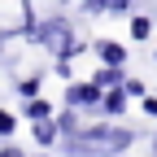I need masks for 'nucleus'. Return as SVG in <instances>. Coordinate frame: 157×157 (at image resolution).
<instances>
[{
  "label": "nucleus",
  "instance_id": "1",
  "mask_svg": "<svg viewBox=\"0 0 157 157\" xmlns=\"http://www.w3.org/2000/svg\"><path fill=\"white\" fill-rule=\"evenodd\" d=\"M131 140H135L131 127H83V131L66 135L61 153H70V157H109V153L131 148Z\"/></svg>",
  "mask_w": 157,
  "mask_h": 157
},
{
  "label": "nucleus",
  "instance_id": "2",
  "mask_svg": "<svg viewBox=\"0 0 157 157\" xmlns=\"http://www.w3.org/2000/svg\"><path fill=\"white\" fill-rule=\"evenodd\" d=\"M31 35L39 39V44H48V48H61L66 39H70V22H66V17H52V22H44V26H35Z\"/></svg>",
  "mask_w": 157,
  "mask_h": 157
},
{
  "label": "nucleus",
  "instance_id": "3",
  "mask_svg": "<svg viewBox=\"0 0 157 157\" xmlns=\"http://www.w3.org/2000/svg\"><path fill=\"white\" fill-rule=\"evenodd\" d=\"M101 92H105V87H96V83H74V87L66 92V105H92V109H96V105H101Z\"/></svg>",
  "mask_w": 157,
  "mask_h": 157
},
{
  "label": "nucleus",
  "instance_id": "4",
  "mask_svg": "<svg viewBox=\"0 0 157 157\" xmlns=\"http://www.w3.org/2000/svg\"><path fill=\"white\" fill-rule=\"evenodd\" d=\"M96 52H101L105 66H122V61H127V48H122V44H109V39H101V44H96Z\"/></svg>",
  "mask_w": 157,
  "mask_h": 157
},
{
  "label": "nucleus",
  "instance_id": "5",
  "mask_svg": "<svg viewBox=\"0 0 157 157\" xmlns=\"http://www.w3.org/2000/svg\"><path fill=\"white\" fill-rule=\"evenodd\" d=\"M122 105H127L122 83H118V87H109V92H101V109H105V113H122Z\"/></svg>",
  "mask_w": 157,
  "mask_h": 157
},
{
  "label": "nucleus",
  "instance_id": "6",
  "mask_svg": "<svg viewBox=\"0 0 157 157\" xmlns=\"http://www.w3.org/2000/svg\"><path fill=\"white\" fill-rule=\"evenodd\" d=\"M122 78H127V74L118 70V66H105V70H96V78H92V83H96V87H118Z\"/></svg>",
  "mask_w": 157,
  "mask_h": 157
},
{
  "label": "nucleus",
  "instance_id": "7",
  "mask_svg": "<svg viewBox=\"0 0 157 157\" xmlns=\"http://www.w3.org/2000/svg\"><path fill=\"white\" fill-rule=\"evenodd\" d=\"M35 140H39V144H52V140H57V122L39 118V122H35Z\"/></svg>",
  "mask_w": 157,
  "mask_h": 157
},
{
  "label": "nucleus",
  "instance_id": "8",
  "mask_svg": "<svg viewBox=\"0 0 157 157\" xmlns=\"http://www.w3.org/2000/svg\"><path fill=\"white\" fill-rule=\"evenodd\" d=\"M22 113L31 118V122H39V118H48V113H52V105H48V101H35V96H31V105H26Z\"/></svg>",
  "mask_w": 157,
  "mask_h": 157
},
{
  "label": "nucleus",
  "instance_id": "9",
  "mask_svg": "<svg viewBox=\"0 0 157 157\" xmlns=\"http://www.w3.org/2000/svg\"><path fill=\"white\" fill-rule=\"evenodd\" d=\"M57 131H66V135H74V131H78V118H74L70 109H61V113H57Z\"/></svg>",
  "mask_w": 157,
  "mask_h": 157
},
{
  "label": "nucleus",
  "instance_id": "10",
  "mask_svg": "<svg viewBox=\"0 0 157 157\" xmlns=\"http://www.w3.org/2000/svg\"><path fill=\"white\" fill-rule=\"evenodd\" d=\"M148 31H153L148 17H135V22H131V35H135V39H148Z\"/></svg>",
  "mask_w": 157,
  "mask_h": 157
},
{
  "label": "nucleus",
  "instance_id": "11",
  "mask_svg": "<svg viewBox=\"0 0 157 157\" xmlns=\"http://www.w3.org/2000/svg\"><path fill=\"white\" fill-rule=\"evenodd\" d=\"M17 92H22V96H26V101H31V96L39 92V78H35V74H31V78H22V83H17Z\"/></svg>",
  "mask_w": 157,
  "mask_h": 157
},
{
  "label": "nucleus",
  "instance_id": "12",
  "mask_svg": "<svg viewBox=\"0 0 157 157\" xmlns=\"http://www.w3.org/2000/svg\"><path fill=\"white\" fill-rule=\"evenodd\" d=\"M122 92L127 96H144V83H140V78H122Z\"/></svg>",
  "mask_w": 157,
  "mask_h": 157
},
{
  "label": "nucleus",
  "instance_id": "13",
  "mask_svg": "<svg viewBox=\"0 0 157 157\" xmlns=\"http://www.w3.org/2000/svg\"><path fill=\"white\" fill-rule=\"evenodd\" d=\"M13 127H17V122H13V113L0 109V135H13Z\"/></svg>",
  "mask_w": 157,
  "mask_h": 157
},
{
  "label": "nucleus",
  "instance_id": "14",
  "mask_svg": "<svg viewBox=\"0 0 157 157\" xmlns=\"http://www.w3.org/2000/svg\"><path fill=\"white\" fill-rule=\"evenodd\" d=\"M105 9H109V13H127V9H131V0H105Z\"/></svg>",
  "mask_w": 157,
  "mask_h": 157
},
{
  "label": "nucleus",
  "instance_id": "15",
  "mask_svg": "<svg viewBox=\"0 0 157 157\" xmlns=\"http://www.w3.org/2000/svg\"><path fill=\"white\" fill-rule=\"evenodd\" d=\"M144 113H148V118H157V96H144Z\"/></svg>",
  "mask_w": 157,
  "mask_h": 157
},
{
  "label": "nucleus",
  "instance_id": "16",
  "mask_svg": "<svg viewBox=\"0 0 157 157\" xmlns=\"http://www.w3.org/2000/svg\"><path fill=\"white\" fill-rule=\"evenodd\" d=\"M0 157H26L22 148H13V144H5V148H0Z\"/></svg>",
  "mask_w": 157,
  "mask_h": 157
},
{
  "label": "nucleus",
  "instance_id": "17",
  "mask_svg": "<svg viewBox=\"0 0 157 157\" xmlns=\"http://www.w3.org/2000/svg\"><path fill=\"white\" fill-rule=\"evenodd\" d=\"M87 9L92 13H105V0H87Z\"/></svg>",
  "mask_w": 157,
  "mask_h": 157
},
{
  "label": "nucleus",
  "instance_id": "18",
  "mask_svg": "<svg viewBox=\"0 0 157 157\" xmlns=\"http://www.w3.org/2000/svg\"><path fill=\"white\" fill-rule=\"evenodd\" d=\"M153 157H157V140H153Z\"/></svg>",
  "mask_w": 157,
  "mask_h": 157
},
{
  "label": "nucleus",
  "instance_id": "19",
  "mask_svg": "<svg viewBox=\"0 0 157 157\" xmlns=\"http://www.w3.org/2000/svg\"><path fill=\"white\" fill-rule=\"evenodd\" d=\"M0 48H5V44H0Z\"/></svg>",
  "mask_w": 157,
  "mask_h": 157
}]
</instances>
